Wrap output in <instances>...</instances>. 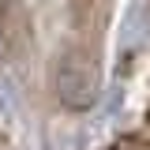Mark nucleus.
<instances>
[{"label": "nucleus", "instance_id": "nucleus-1", "mask_svg": "<svg viewBox=\"0 0 150 150\" xmlns=\"http://www.w3.org/2000/svg\"><path fill=\"white\" fill-rule=\"evenodd\" d=\"M0 56H4V34H0Z\"/></svg>", "mask_w": 150, "mask_h": 150}]
</instances>
